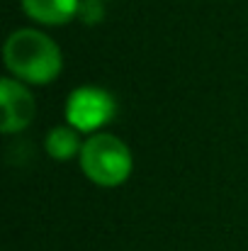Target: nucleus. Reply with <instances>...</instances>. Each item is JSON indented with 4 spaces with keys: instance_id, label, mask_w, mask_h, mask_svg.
<instances>
[{
    "instance_id": "7ed1b4c3",
    "label": "nucleus",
    "mask_w": 248,
    "mask_h": 251,
    "mask_svg": "<svg viewBox=\"0 0 248 251\" xmlns=\"http://www.w3.org/2000/svg\"><path fill=\"white\" fill-rule=\"evenodd\" d=\"M66 125L78 129L81 134H97L105 125H110L117 115V100L110 90L97 85L73 88L66 98Z\"/></svg>"
},
{
    "instance_id": "423d86ee",
    "label": "nucleus",
    "mask_w": 248,
    "mask_h": 251,
    "mask_svg": "<svg viewBox=\"0 0 248 251\" xmlns=\"http://www.w3.org/2000/svg\"><path fill=\"white\" fill-rule=\"evenodd\" d=\"M83 142L85 139H81L78 129H73L71 125H61V127L49 129V134L44 139V149L54 161H71V159L81 156Z\"/></svg>"
},
{
    "instance_id": "f03ea898",
    "label": "nucleus",
    "mask_w": 248,
    "mask_h": 251,
    "mask_svg": "<svg viewBox=\"0 0 248 251\" xmlns=\"http://www.w3.org/2000/svg\"><path fill=\"white\" fill-rule=\"evenodd\" d=\"M78 161H81L85 178L102 188H117L127 183L134 168V156L129 147L119 137L105 134V132L90 134L83 142Z\"/></svg>"
},
{
    "instance_id": "f257e3e1",
    "label": "nucleus",
    "mask_w": 248,
    "mask_h": 251,
    "mask_svg": "<svg viewBox=\"0 0 248 251\" xmlns=\"http://www.w3.org/2000/svg\"><path fill=\"white\" fill-rule=\"evenodd\" d=\"M2 59L17 81L29 85H49L64 69V54L59 44L34 27L15 29L5 39Z\"/></svg>"
},
{
    "instance_id": "0eeeda50",
    "label": "nucleus",
    "mask_w": 248,
    "mask_h": 251,
    "mask_svg": "<svg viewBox=\"0 0 248 251\" xmlns=\"http://www.w3.org/2000/svg\"><path fill=\"white\" fill-rule=\"evenodd\" d=\"M100 2H102V0H100Z\"/></svg>"
},
{
    "instance_id": "39448f33",
    "label": "nucleus",
    "mask_w": 248,
    "mask_h": 251,
    "mask_svg": "<svg viewBox=\"0 0 248 251\" xmlns=\"http://www.w3.org/2000/svg\"><path fill=\"white\" fill-rule=\"evenodd\" d=\"M22 10L29 20L44 27L68 25L76 15H81L83 0H20Z\"/></svg>"
},
{
    "instance_id": "20e7f679",
    "label": "nucleus",
    "mask_w": 248,
    "mask_h": 251,
    "mask_svg": "<svg viewBox=\"0 0 248 251\" xmlns=\"http://www.w3.org/2000/svg\"><path fill=\"white\" fill-rule=\"evenodd\" d=\"M0 107H2V117H0L2 134H15L27 129L37 115V102L29 88L10 76L0 81Z\"/></svg>"
}]
</instances>
